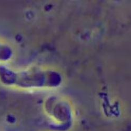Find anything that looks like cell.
Instances as JSON below:
<instances>
[{"label": "cell", "instance_id": "6da1fadb", "mask_svg": "<svg viewBox=\"0 0 131 131\" xmlns=\"http://www.w3.org/2000/svg\"><path fill=\"white\" fill-rule=\"evenodd\" d=\"M11 52L8 48L0 44V60H5L10 57Z\"/></svg>", "mask_w": 131, "mask_h": 131}]
</instances>
